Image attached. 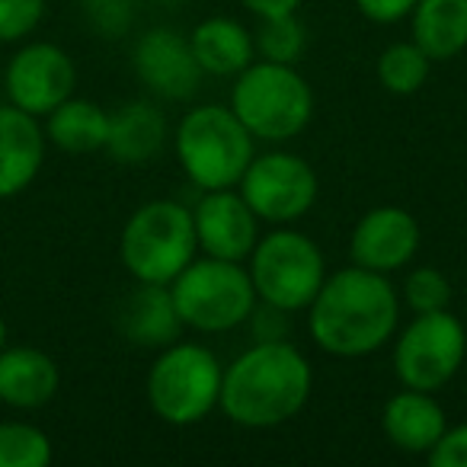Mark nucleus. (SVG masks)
Masks as SVG:
<instances>
[{
    "instance_id": "nucleus-1",
    "label": "nucleus",
    "mask_w": 467,
    "mask_h": 467,
    "mask_svg": "<svg viewBox=\"0 0 467 467\" xmlns=\"http://www.w3.org/2000/svg\"><path fill=\"white\" fill-rule=\"evenodd\" d=\"M400 292L390 275L346 266L327 275L307 305V333L333 358H365L394 339L400 327Z\"/></svg>"
},
{
    "instance_id": "nucleus-2",
    "label": "nucleus",
    "mask_w": 467,
    "mask_h": 467,
    "mask_svg": "<svg viewBox=\"0 0 467 467\" xmlns=\"http://www.w3.org/2000/svg\"><path fill=\"white\" fill-rule=\"evenodd\" d=\"M314 394V365L288 339H256L221 378L218 410L241 429L292 422Z\"/></svg>"
},
{
    "instance_id": "nucleus-3",
    "label": "nucleus",
    "mask_w": 467,
    "mask_h": 467,
    "mask_svg": "<svg viewBox=\"0 0 467 467\" xmlns=\"http://www.w3.org/2000/svg\"><path fill=\"white\" fill-rule=\"evenodd\" d=\"M227 106L256 141L288 144L311 125L314 90L295 65L260 58L234 78Z\"/></svg>"
},
{
    "instance_id": "nucleus-4",
    "label": "nucleus",
    "mask_w": 467,
    "mask_h": 467,
    "mask_svg": "<svg viewBox=\"0 0 467 467\" xmlns=\"http://www.w3.org/2000/svg\"><path fill=\"white\" fill-rule=\"evenodd\" d=\"M173 154L199 192L234 189L256 154V138L231 106L205 103L189 109L173 131Z\"/></svg>"
},
{
    "instance_id": "nucleus-5",
    "label": "nucleus",
    "mask_w": 467,
    "mask_h": 467,
    "mask_svg": "<svg viewBox=\"0 0 467 467\" xmlns=\"http://www.w3.org/2000/svg\"><path fill=\"white\" fill-rule=\"evenodd\" d=\"M119 256L135 282L170 285L199 256L192 208L176 199L144 202L125 221Z\"/></svg>"
},
{
    "instance_id": "nucleus-6",
    "label": "nucleus",
    "mask_w": 467,
    "mask_h": 467,
    "mask_svg": "<svg viewBox=\"0 0 467 467\" xmlns=\"http://www.w3.org/2000/svg\"><path fill=\"white\" fill-rule=\"evenodd\" d=\"M170 298L176 305L182 327L195 333H231L244 327L260 305L254 279L244 263L214 260V256H195L173 282Z\"/></svg>"
},
{
    "instance_id": "nucleus-7",
    "label": "nucleus",
    "mask_w": 467,
    "mask_h": 467,
    "mask_svg": "<svg viewBox=\"0 0 467 467\" xmlns=\"http://www.w3.org/2000/svg\"><path fill=\"white\" fill-rule=\"evenodd\" d=\"M224 365L202 343H170L150 362L148 403L167 426H199L218 410Z\"/></svg>"
},
{
    "instance_id": "nucleus-8",
    "label": "nucleus",
    "mask_w": 467,
    "mask_h": 467,
    "mask_svg": "<svg viewBox=\"0 0 467 467\" xmlns=\"http://www.w3.org/2000/svg\"><path fill=\"white\" fill-rule=\"evenodd\" d=\"M256 298L285 314H301L314 301L327 279V256L314 237L279 224L275 231L260 234L254 254L247 260Z\"/></svg>"
},
{
    "instance_id": "nucleus-9",
    "label": "nucleus",
    "mask_w": 467,
    "mask_h": 467,
    "mask_svg": "<svg viewBox=\"0 0 467 467\" xmlns=\"http://www.w3.org/2000/svg\"><path fill=\"white\" fill-rule=\"evenodd\" d=\"M467 358V327L451 311L413 314L394 333V375L403 388L439 394L454 381Z\"/></svg>"
},
{
    "instance_id": "nucleus-10",
    "label": "nucleus",
    "mask_w": 467,
    "mask_h": 467,
    "mask_svg": "<svg viewBox=\"0 0 467 467\" xmlns=\"http://www.w3.org/2000/svg\"><path fill=\"white\" fill-rule=\"evenodd\" d=\"M237 192L254 208L256 218L279 227L295 224L317 205L320 180L317 170L305 157L282 150L275 144V150L254 154L250 167L237 182Z\"/></svg>"
},
{
    "instance_id": "nucleus-11",
    "label": "nucleus",
    "mask_w": 467,
    "mask_h": 467,
    "mask_svg": "<svg viewBox=\"0 0 467 467\" xmlns=\"http://www.w3.org/2000/svg\"><path fill=\"white\" fill-rule=\"evenodd\" d=\"M422 244L420 221L413 212L400 205L368 208L356 221L349 234V260L352 266L371 269V273L394 275L416 260Z\"/></svg>"
},
{
    "instance_id": "nucleus-12",
    "label": "nucleus",
    "mask_w": 467,
    "mask_h": 467,
    "mask_svg": "<svg viewBox=\"0 0 467 467\" xmlns=\"http://www.w3.org/2000/svg\"><path fill=\"white\" fill-rule=\"evenodd\" d=\"M195 241L205 256L231 263H247L260 241L263 221L254 208L244 202V195L234 189H208L192 205Z\"/></svg>"
},
{
    "instance_id": "nucleus-13",
    "label": "nucleus",
    "mask_w": 467,
    "mask_h": 467,
    "mask_svg": "<svg viewBox=\"0 0 467 467\" xmlns=\"http://www.w3.org/2000/svg\"><path fill=\"white\" fill-rule=\"evenodd\" d=\"M131 67L157 99H170V103H182V99L195 97L202 78H205L192 48H189V36L170 26L148 29L135 42Z\"/></svg>"
},
{
    "instance_id": "nucleus-14",
    "label": "nucleus",
    "mask_w": 467,
    "mask_h": 467,
    "mask_svg": "<svg viewBox=\"0 0 467 467\" xmlns=\"http://www.w3.org/2000/svg\"><path fill=\"white\" fill-rule=\"evenodd\" d=\"M78 71L65 48L52 42L26 46L7 67V93L29 116H48L74 93Z\"/></svg>"
},
{
    "instance_id": "nucleus-15",
    "label": "nucleus",
    "mask_w": 467,
    "mask_h": 467,
    "mask_svg": "<svg viewBox=\"0 0 467 467\" xmlns=\"http://www.w3.org/2000/svg\"><path fill=\"white\" fill-rule=\"evenodd\" d=\"M448 429V413L429 390L403 388L381 407V432L397 451L426 458Z\"/></svg>"
},
{
    "instance_id": "nucleus-16",
    "label": "nucleus",
    "mask_w": 467,
    "mask_h": 467,
    "mask_svg": "<svg viewBox=\"0 0 467 467\" xmlns=\"http://www.w3.org/2000/svg\"><path fill=\"white\" fill-rule=\"evenodd\" d=\"M46 157V135L36 116L20 106H0V199L16 195L36 180Z\"/></svg>"
},
{
    "instance_id": "nucleus-17",
    "label": "nucleus",
    "mask_w": 467,
    "mask_h": 467,
    "mask_svg": "<svg viewBox=\"0 0 467 467\" xmlns=\"http://www.w3.org/2000/svg\"><path fill=\"white\" fill-rule=\"evenodd\" d=\"M167 138L170 129L161 106L150 99H131L109 116V135L103 150H109V157L119 163L141 167L167 148Z\"/></svg>"
},
{
    "instance_id": "nucleus-18",
    "label": "nucleus",
    "mask_w": 467,
    "mask_h": 467,
    "mask_svg": "<svg viewBox=\"0 0 467 467\" xmlns=\"http://www.w3.org/2000/svg\"><path fill=\"white\" fill-rule=\"evenodd\" d=\"M189 48L208 78H237L256 61L254 33L234 16H205L189 33Z\"/></svg>"
},
{
    "instance_id": "nucleus-19",
    "label": "nucleus",
    "mask_w": 467,
    "mask_h": 467,
    "mask_svg": "<svg viewBox=\"0 0 467 467\" xmlns=\"http://www.w3.org/2000/svg\"><path fill=\"white\" fill-rule=\"evenodd\" d=\"M119 330L125 333L129 343L148 346V349H163L176 343L186 327L170 298V285L138 282V288L119 307Z\"/></svg>"
},
{
    "instance_id": "nucleus-20",
    "label": "nucleus",
    "mask_w": 467,
    "mask_h": 467,
    "mask_svg": "<svg viewBox=\"0 0 467 467\" xmlns=\"http://www.w3.org/2000/svg\"><path fill=\"white\" fill-rule=\"evenodd\" d=\"M58 365L39 349H0V400L20 410H36L48 403L58 390Z\"/></svg>"
},
{
    "instance_id": "nucleus-21",
    "label": "nucleus",
    "mask_w": 467,
    "mask_h": 467,
    "mask_svg": "<svg viewBox=\"0 0 467 467\" xmlns=\"http://www.w3.org/2000/svg\"><path fill=\"white\" fill-rule=\"evenodd\" d=\"M410 39L432 61H451L467 48V0H416Z\"/></svg>"
},
{
    "instance_id": "nucleus-22",
    "label": "nucleus",
    "mask_w": 467,
    "mask_h": 467,
    "mask_svg": "<svg viewBox=\"0 0 467 467\" xmlns=\"http://www.w3.org/2000/svg\"><path fill=\"white\" fill-rule=\"evenodd\" d=\"M109 135V112L90 99L67 97L61 106L48 112V138L55 148L67 154H93L106 148Z\"/></svg>"
},
{
    "instance_id": "nucleus-23",
    "label": "nucleus",
    "mask_w": 467,
    "mask_h": 467,
    "mask_svg": "<svg viewBox=\"0 0 467 467\" xmlns=\"http://www.w3.org/2000/svg\"><path fill=\"white\" fill-rule=\"evenodd\" d=\"M378 84L394 97H413L426 87L429 71H432V58L416 46L413 39L407 42H390L381 55H378Z\"/></svg>"
},
{
    "instance_id": "nucleus-24",
    "label": "nucleus",
    "mask_w": 467,
    "mask_h": 467,
    "mask_svg": "<svg viewBox=\"0 0 467 467\" xmlns=\"http://www.w3.org/2000/svg\"><path fill=\"white\" fill-rule=\"evenodd\" d=\"M254 46H256V58L279 61V65H298L307 48V29L298 20V14L266 16L256 26Z\"/></svg>"
},
{
    "instance_id": "nucleus-25",
    "label": "nucleus",
    "mask_w": 467,
    "mask_h": 467,
    "mask_svg": "<svg viewBox=\"0 0 467 467\" xmlns=\"http://www.w3.org/2000/svg\"><path fill=\"white\" fill-rule=\"evenodd\" d=\"M52 441L42 429L26 422H0V467H46Z\"/></svg>"
},
{
    "instance_id": "nucleus-26",
    "label": "nucleus",
    "mask_w": 467,
    "mask_h": 467,
    "mask_svg": "<svg viewBox=\"0 0 467 467\" xmlns=\"http://www.w3.org/2000/svg\"><path fill=\"white\" fill-rule=\"evenodd\" d=\"M403 305L413 314L445 311L451 305V282L435 266H413L400 285Z\"/></svg>"
},
{
    "instance_id": "nucleus-27",
    "label": "nucleus",
    "mask_w": 467,
    "mask_h": 467,
    "mask_svg": "<svg viewBox=\"0 0 467 467\" xmlns=\"http://www.w3.org/2000/svg\"><path fill=\"white\" fill-rule=\"evenodd\" d=\"M46 0H0V42L23 39L39 26Z\"/></svg>"
},
{
    "instance_id": "nucleus-28",
    "label": "nucleus",
    "mask_w": 467,
    "mask_h": 467,
    "mask_svg": "<svg viewBox=\"0 0 467 467\" xmlns=\"http://www.w3.org/2000/svg\"><path fill=\"white\" fill-rule=\"evenodd\" d=\"M426 461L432 467H467V422L448 426Z\"/></svg>"
},
{
    "instance_id": "nucleus-29",
    "label": "nucleus",
    "mask_w": 467,
    "mask_h": 467,
    "mask_svg": "<svg viewBox=\"0 0 467 467\" xmlns=\"http://www.w3.org/2000/svg\"><path fill=\"white\" fill-rule=\"evenodd\" d=\"M87 14L103 29V36H122L131 23L129 0H87Z\"/></svg>"
},
{
    "instance_id": "nucleus-30",
    "label": "nucleus",
    "mask_w": 467,
    "mask_h": 467,
    "mask_svg": "<svg viewBox=\"0 0 467 467\" xmlns=\"http://www.w3.org/2000/svg\"><path fill=\"white\" fill-rule=\"evenodd\" d=\"M416 0H356V10L368 23L378 26H394L400 20H410Z\"/></svg>"
},
{
    "instance_id": "nucleus-31",
    "label": "nucleus",
    "mask_w": 467,
    "mask_h": 467,
    "mask_svg": "<svg viewBox=\"0 0 467 467\" xmlns=\"http://www.w3.org/2000/svg\"><path fill=\"white\" fill-rule=\"evenodd\" d=\"M247 324H254V339H288V314L263 301L254 307Z\"/></svg>"
},
{
    "instance_id": "nucleus-32",
    "label": "nucleus",
    "mask_w": 467,
    "mask_h": 467,
    "mask_svg": "<svg viewBox=\"0 0 467 467\" xmlns=\"http://www.w3.org/2000/svg\"><path fill=\"white\" fill-rule=\"evenodd\" d=\"M241 4L256 16V20H266V16L298 14V7L305 4V0H241Z\"/></svg>"
},
{
    "instance_id": "nucleus-33",
    "label": "nucleus",
    "mask_w": 467,
    "mask_h": 467,
    "mask_svg": "<svg viewBox=\"0 0 467 467\" xmlns=\"http://www.w3.org/2000/svg\"><path fill=\"white\" fill-rule=\"evenodd\" d=\"M4 343H7V327H4V320H0V349H4Z\"/></svg>"
}]
</instances>
